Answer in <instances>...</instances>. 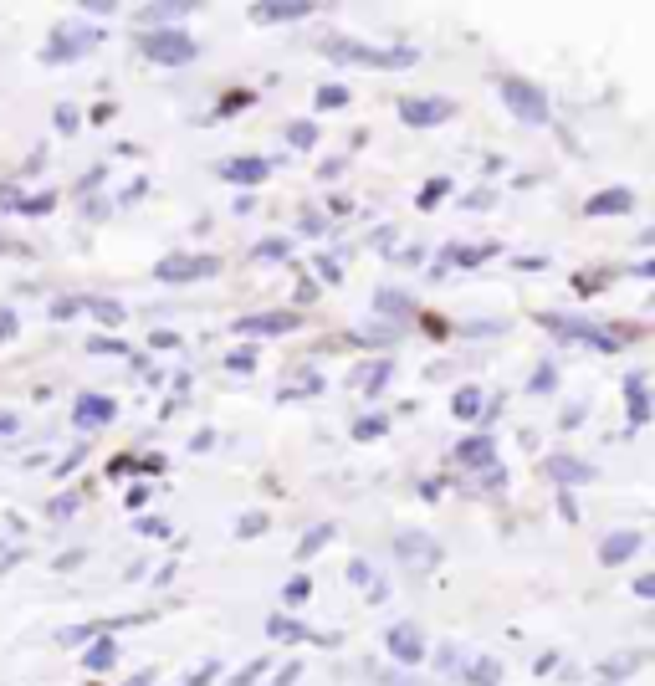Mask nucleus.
Wrapping results in <instances>:
<instances>
[{"label": "nucleus", "mask_w": 655, "mask_h": 686, "mask_svg": "<svg viewBox=\"0 0 655 686\" xmlns=\"http://www.w3.org/2000/svg\"><path fill=\"white\" fill-rule=\"evenodd\" d=\"M323 57L354 62V67H379V72L415 67V52H410V47H369V41H354V36H323Z\"/></svg>", "instance_id": "obj_1"}, {"label": "nucleus", "mask_w": 655, "mask_h": 686, "mask_svg": "<svg viewBox=\"0 0 655 686\" xmlns=\"http://www.w3.org/2000/svg\"><path fill=\"white\" fill-rule=\"evenodd\" d=\"M139 52L154 67H190L200 57V41L180 26H149V31H139Z\"/></svg>", "instance_id": "obj_2"}, {"label": "nucleus", "mask_w": 655, "mask_h": 686, "mask_svg": "<svg viewBox=\"0 0 655 686\" xmlns=\"http://www.w3.org/2000/svg\"><path fill=\"white\" fill-rule=\"evenodd\" d=\"M538 323H543L548 333H558V338H574V343H594L599 354H615L620 343H625V333H609V328H599V323H589V318H563V313H538Z\"/></svg>", "instance_id": "obj_3"}, {"label": "nucleus", "mask_w": 655, "mask_h": 686, "mask_svg": "<svg viewBox=\"0 0 655 686\" xmlns=\"http://www.w3.org/2000/svg\"><path fill=\"white\" fill-rule=\"evenodd\" d=\"M502 103L512 108V118L517 123H548V93L538 88V82H528V77H502Z\"/></svg>", "instance_id": "obj_4"}, {"label": "nucleus", "mask_w": 655, "mask_h": 686, "mask_svg": "<svg viewBox=\"0 0 655 686\" xmlns=\"http://www.w3.org/2000/svg\"><path fill=\"white\" fill-rule=\"evenodd\" d=\"M98 41H103L98 26H52V41L41 47V62L62 67V62H72V57H82V52H93Z\"/></svg>", "instance_id": "obj_5"}, {"label": "nucleus", "mask_w": 655, "mask_h": 686, "mask_svg": "<svg viewBox=\"0 0 655 686\" xmlns=\"http://www.w3.org/2000/svg\"><path fill=\"white\" fill-rule=\"evenodd\" d=\"M215 272H221V256H190V251H169L154 267L159 282H195V277H215Z\"/></svg>", "instance_id": "obj_6"}, {"label": "nucleus", "mask_w": 655, "mask_h": 686, "mask_svg": "<svg viewBox=\"0 0 655 686\" xmlns=\"http://www.w3.org/2000/svg\"><path fill=\"white\" fill-rule=\"evenodd\" d=\"M384 651L395 656L400 666H420L430 646H425V630H420L415 620H395V625L384 630Z\"/></svg>", "instance_id": "obj_7"}, {"label": "nucleus", "mask_w": 655, "mask_h": 686, "mask_svg": "<svg viewBox=\"0 0 655 686\" xmlns=\"http://www.w3.org/2000/svg\"><path fill=\"white\" fill-rule=\"evenodd\" d=\"M456 118V103L451 98H405L400 103V123L405 128H441Z\"/></svg>", "instance_id": "obj_8"}, {"label": "nucleus", "mask_w": 655, "mask_h": 686, "mask_svg": "<svg viewBox=\"0 0 655 686\" xmlns=\"http://www.w3.org/2000/svg\"><path fill=\"white\" fill-rule=\"evenodd\" d=\"M395 553H400V559H405L410 569H435V564L446 559V553H441V543H435V538H425L420 528H410V533H395Z\"/></svg>", "instance_id": "obj_9"}, {"label": "nucleus", "mask_w": 655, "mask_h": 686, "mask_svg": "<svg viewBox=\"0 0 655 686\" xmlns=\"http://www.w3.org/2000/svg\"><path fill=\"white\" fill-rule=\"evenodd\" d=\"M113 415H118V400L113 395H93V390L77 395V405H72V425H77V431H103Z\"/></svg>", "instance_id": "obj_10"}, {"label": "nucleus", "mask_w": 655, "mask_h": 686, "mask_svg": "<svg viewBox=\"0 0 655 686\" xmlns=\"http://www.w3.org/2000/svg\"><path fill=\"white\" fill-rule=\"evenodd\" d=\"M543 471H548V477L563 487V492H569V487H584V482H599V471L589 466V461H579V456H569V451H558V456H548L543 461Z\"/></svg>", "instance_id": "obj_11"}, {"label": "nucleus", "mask_w": 655, "mask_h": 686, "mask_svg": "<svg viewBox=\"0 0 655 686\" xmlns=\"http://www.w3.org/2000/svg\"><path fill=\"white\" fill-rule=\"evenodd\" d=\"M215 175H221V180H231V185H246V190H256L261 180L272 175V159H256V154H241V159H221V164H215Z\"/></svg>", "instance_id": "obj_12"}, {"label": "nucleus", "mask_w": 655, "mask_h": 686, "mask_svg": "<svg viewBox=\"0 0 655 686\" xmlns=\"http://www.w3.org/2000/svg\"><path fill=\"white\" fill-rule=\"evenodd\" d=\"M267 635H272V640H287V646H302V640H308V646H338V640H343V635L308 630V625L292 620V615H272V620H267Z\"/></svg>", "instance_id": "obj_13"}, {"label": "nucleus", "mask_w": 655, "mask_h": 686, "mask_svg": "<svg viewBox=\"0 0 655 686\" xmlns=\"http://www.w3.org/2000/svg\"><path fill=\"white\" fill-rule=\"evenodd\" d=\"M640 533L635 528H620V533H609L604 543H599V564H609V569H620V564H630L635 553H640Z\"/></svg>", "instance_id": "obj_14"}, {"label": "nucleus", "mask_w": 655, "mask_h": 686, "mask_svg": "<svg viewBox=\"0 0 655 686\" xmlns=\"http://www.w3.org/2000/svg\"><path fill=\"white\" fill-rule=\"evenodd\" d=\"M236 333H292V328H302V313H246V318H236L231 323Z\"/></svg>", "instance_id": "obj_15"}, {"label": "nucleus", "mask_w": 655, "mask_h": 686, "mask_svg": "<svg viewBox=\"0 0 655 686\" xmlns=\"http://www.w3.org/2000/svg\"><path fill=\"white\" fill-rule=\"evenodd\" d=\"M497 256V241H482V246H446L441 251V267H435L430 277H446V267H482Z\"/></svg>", "instance_id": "obj_16"}, {"label": "nucleus", "mask_w": 655, "mask_h": 686, "mask_svg": "<svg viewBox=\"0 0 655 686\" xmlns=\"http://www.w3.org/2000/svg\"><path fill=\"white\" fill-rule=\"evenodd\" d=\"M630 210H635V190H625V185L599 190L584 200V216H630Z\"/></svg>", "instance_id": "obj_17"}, {"label": "nucleus", "mask_w": 655, "mask_h": 686, "mask_svg": "<svg viewBox=\"0 0 655 686\" xmlns=\"http://www.w3.org/2000/svg\"><path fill=\"white\" fill-rule=\"evenodd\" d=\"M451 461H461V466H492V461H497V436H471V441H461V446L451 451Z\"/></svg>", "instance_id": "obj_18"}, {"label": "nucleus", "mask_w": 655, "mask_h": 686, "mask_svg": "<svg viewBox=\"0 0 655 686\" xmlns=\"http://www.w3.org/2000/svg\"><path fill=\"white\" fill-rule=\"evenodd\" d=\"M625 400H630V431H640V425L650 420V395H645V374L640 369L625 379Z\"/></svg>", "instance_id": "obj_19"}, {"label": "nucleus", "mask_w": 655, "mask_h": 686, "mask_svg": "<svg viewBox=\"0 0 655 686\" xmlns=\"http://www.w3.org/2000/svg\"><path fill=\"white\" fill-rule=\"evenodd\" d=\"M461 681H466V686H497V681H502V661L471 656V661H461Z\"/></svg>", "instance_id": "obj_20"}, {"label": "nucleus", "mask_w": 655, "mask_h": 686, "mask_svg": "<svg viewBox=\"0 0 655 686\" xmlns=\"http://www.w3.org/2000/svg\"><path fill=\"white\" fill-rule=\"evenodd\" d=\"M348 579H354V584L369 594V605H384V599H389V584H384V579H379V574H374L364 559H354V564H348Z\"/></svg>", "instance_id": "obj_21"}, {"label": "nucleus", "mask_w": 655, "mask_h": 686, "mask_svg": "<svg viewBox=\"0 0 655 686\" xmlns=\"http://www.w3.org/2000/svg\"><path fill=\"white\" fill-rule=\"evenodd\" d=\"M389 374H395V364H389V359H379V364H359L354 374H348V384H354V390H369V395H379Z\"/></svg>", "instance_id": "obj_22"}, {"label": "nucleus", "mask_w": 655, "mask_h": 686, "mask_svg": "<svg viewBox=\"0 0 655 686\" xmlns=\"http://www.w3.org/2000/svg\"><path fill=\"white\" fill-rule=\"evenodd\" d=\"M374 308H379L384 318H410V313H415V297L400 292V287H379V292H374Z\"/></svg>", "instance_id": "obj_23"}, {"label": "nucleus", "mask_w": 655, "mask_h": 686, "mask_svg": "<svg viewBox=\"0 0 655 686\" xmlns=\"http://www.w3.org/2000/svg\"><path fill=\"white\" fill-rule=\"evenodd\" d=\"M77 313H93V318L108 323V328L123 323V303H113V297H77Z\"/></svg>", "instance_id": "obj_24"}, {"label": "nucleus", "mask_w": 655, "mask_h": 686, "mask_svg": "<svg viewBox=\"0 0 655 686\" xmlns=\"http://www.w3.org/2000/svg\"><path fill=\"white\" fill-rule=\"evenodd\" d=\"M308 11H313L308 0H287V6H256L251 16H256V21H302Z\"/></svg>", "instance_id": "obj_25"}, {"label": "nucleus", "mask_w": 655, "mask_h": 686, "mask_svg": "<svg viewBox=\"0 0 655 686\" xmlns=\"http://www.w3.org/2000/svg\"><path fill=\"white\" fill-rule=\"evenodd\" d=\"M118 661V640H98V646L82 651V671H108Z\"/></svg>", "instance_id": "obj_26"}, {"label": "nucleus", "mask_w": 655, "mask_h": 686, "mask_svg": "<svg viewBox=\"0 0 655 686\" xmlns=\"http://www.w3.org/2000/svg\"><path fill=\"white\" fill-rule=\"evenodd\" d=\"M451 415L456 420H476V415H482V390H476V384H461L456 400H451Z\"/></svg>", "instance_id": "obj_27"}, {"label": "nucleus", "mask_w": 655, "mask_h": 686, "mask_svg": "<svg viewBox=\"0 0 655 686\" xmlns=\"http://www.w3.org/2000/svg\"><path fill=\"white\" fill-rule=\"evenodd\" d=\"M640 661H645L640 651H630V656H620V661H604V666H599V681H604V686H615V681H625Z\"/></svg>", "instance_id": "obj_28"}, {"label": "nucleus", "mask_w": 655, "mask_h": 686, "mask_svg": "<svg viewBox=\"0 0 655 686\" xmlns=\"http://www.w3.org/2000/svg\"><path fill=\"white\" fill-rule=\"evenodd\" d=\"M328 538H333V523H313L308 533H302V543H297V559L308 564V559H313V553H318V548H323Z\"/></svg>", "instance_id": "obj_29"}, {"label": "nucleus", "mask_w": 655, "mask_h": 686, "mask_svg": "<svg viewBox=\"0 0 655 686\" xmlns=\"http://www.w3.org/2000/svg\"><path fill=\"white\" fill-rule=\"evenodd\" d=\"M287 144H292V149H313V144H318V123H313V118H292V123H287Z\"/></svg>", "instance_id": "obj_30"}, {"label": "nucleus", "mask_w": 655, "mask_h": 686, "mask_svg": "<svg viewBox=\"0 0 655 686\" xmlns=\"http://www.w3.org/2000/svg\"><path fill=\"white\" fill-rule=\"evenodd\" d=\"M451 190H456L451 180H441V175H435V180H425V190H420V200H415V205H420V210H435V205H441Z\"/></svg>", "instance_id": "obj_31"}, {"label": "nucleus", "mask_w": 655, "mask_h": 686, "mask_svg": "<svg viewBox=\"0 0 655 686\" xmlns=\"http://www.w3.org/2000/svg\"><path fill=\"white\" fill-rule=\"evenodd\" d=\"M72 512H82V492H62V497L47 502V518H57V523H67Z\"/></svg>", "instance_id": "obj_32"}, {"label": "nucleus", "mask_w": 655, "mask_h": 686, "mask_svg": "<svg viewBox=\"0 0 655 686\" xmlns=\"http://www.w3.org/2000/svg\"><path fill=\"white\" fill-rule=\"evenodd\" d=\"M389 431V420L384 415H364V420H354V441H379Z\"/></svg>", "instance_id": "obj_33"}, {"label": "nucleus", "mask_w": 655, "mask_h": 686, "mask_svg": "<svg viewBox=\"0 0 655 686\" xmlns=\"http://www.w3.org/2000/svg\"><path fill=\"white\" fill-rule=\"evenodd\" d=\"M308 594H313V579H308V574H297V579L282 589V599H287V605H302V599H308Z\"/></svg>", "instance_id": "obj_34"}, {"label": "nucleus", "mask_w": 655, "mask_h": 686, "mask_svg": "<svg viewBox=\"0 0 655 686\" xmlns=\"http://www.w3.org/2000/svg\"><path fill=\"white\" fill-rule=\"evenodd\" d=\"M348 103V88H338V82H323L318 88V108H343Z\"/></svg>", "instance_id": "obj_35"}, {"label": "nucleus", "mask_w": 655, "mask_h": 686, "mask_svg": "<svg viewBox=\"0 0 655 686\" xmlns=\"http://www.w3.org/2000/svg\"><path fill=\"white\" fill-rule=\"evenodd\" d=\"M553 379H558V369H553V364H538V374L528 379V390H533V395H548V390H553Z\"/></svg>", "instance_id": "obj_36"}, {"label": "nucleus", "mask_w": 655, "mask_h": 686, "mask_svg": "<svg viewBox=\"0 0 655 686\" xmlns=\"http://www.w3.org/2000/svg\"><path fill=\"white\" fill-rule=\"evenodd\" d=\"M215 676H221V661H205V666H195V671L185 676V686H210Z\"/></svg>", "instance_id": "obj_37"}, {"label": "nucleus", "mask_w": 655, "mask_h": 686, "mask_svg": "<svg viewBox=\"0 0 655 686\" xmlns=\"http://www.w3.org/2000/svg\"><path fill=\"white\" fill-rule=\"evenodd\" d=\"M256 533H267V518H261V512H251V518L236 523V538H256Z\"/></svg>", "instance_id": "obj_38"}, {"label": "nucleus", "mask_w": 655, "mask_h": 686, "mask_svg": "<svg viewBox=\"0 0 655 686\" xmlns=\"http://www.w3.org/2000/svg\"><path fill=\"white\" fill-rule=\"evenodd\" d=\"M180 11H185V6H144L139 16H144V21H169V16H180Z\"/></svg>", "instance_id": "obj_39"}, {"label": "nucleus", "mask_w": 655, "mask_h": 686, "mask_svg": "<svg viewBox=\"0 0 655 686\" xmlns=\"http://www.w3.org/2000/svg\"><path fill=\"white\" fill-rule=\"evenodd\" d=\"M87 354H128V349H123V343H113V338H93V343H87Z\"/></svg>", "instance_id": "obj_40"}, {"label": "nucleus", "mask_w": 655, "mask_h": 686, "mask_svg": "<svg viewBox=\"0 0 655 686\" xmlns=\"http://www.w3.org/2000/svg\"><path fill=\"white\" fill-rule=\"evenodd\" d=\"M261 671H267V661H251V666H241V671H236V681H226V686H246V681H251V676H261Z\"/></svg>", "instance_id": "obj_41"}, {"label": "nucleus", "mask_w": 655, "mask_h": 686, "mask_svg": "<svg viewBox=\"0 0 655 686\" xmlns=\"http://www.w3.org/2000/svg\"><path fill=\"white\" fill-rule=\"evenodd\" d=\"M482 477H487V487H497V492H502V487H507V471H502V466H497V461H492V466H487V471H482Z\"/></svg>", "instance_id": "obj_42"}, {"label": "nucleus", "mask_w": 655, "mask_h": 686, "mask_svg": "<svg viewBox=\"0 0 655 686\" xmlns=\"http://www.w3.org/2000/svg\"><path fill=\"white\" fill-rule=\"evenodd\" d=\"M226 369H246V374H251V369H256V354H251V349H246V354H231Z\"/></svg>", "instance_id": "obj_43"}, {"label": "nucleus", "mask_w": 655, "mask_h": 686, "mask_svg": "<svg viewBox=\"0 0 655 686\" xmlns=\"http://www.w3.org/2000/svg\"><path fill=\"white\" fill-rule=\"evenodd\" d=\"M139 533H149V538H164V533H169V523H159V518H139Z\"/></svg>", "instance_id": "obj_44"}, {"label": "nucleus", "mask_w": 655, "mask_h": 686, "mask_svg": "<svg viewBox=\"0 0 655 686\" xmlns=\"http://www.w3.org/2000/svg\"><path fill=\"white\" fill-rule=\"evenodd\" d=\"M57 128H62V134H72V128H77V113H72V108H67V103H62V108H57Z\"/></svg>", "instance_id": "obj_45"}, {"label": "nucleus", "mask_w": 655, "mask_h": 686, "mask_svg": "<svg viewBox=\"0 0 655 686\" xmlns=\"http://www.w3.org/2000/svg\"><path fill=\"white\" fill-rule=\"evenodd\" d=\"M154 681H159V671H154V666H144V671H139V676H128V681H123V686H154Z\"/></svg>", "instance_id": "obj_46"}, {"label": "nucleus", "mask_w": 655, "mask_h": 686, "mask_svg": "<svg viewBox=\"0 0 655 686\" xmlns=\"http://www.w3.org/2000/svg\"><path fill=\"white\" fill-rule=\"evenodd\" d=\"M297 676H302V666H297V661H287V666H282V671H277V686H292V681H297Z\"/></svg>", "instance_id": "obj_47"}, {"label": "nucleus", "mask_w": 655, "mask_h": 686, "mask_svg": "<svg viewBox=\"0 0 655 686\" xmlns=\"http://www.w3.org/2000/svg\"><path fill=\"white\" fill-rule=\"evenodd\" d=\"M318 277H323V282H338L343 272H338V262H328V256H323V262H318Z\"/></svg>", "instance_id": "obj_48"}, {"label": "nucleus", "mask_w": 655, "mask_h": 686, "mask_svg": "<svg viewBox=\"0 0 655 686\" xmlns=\"http://www.w3.org/2000/svg\"><path fill=\"white\" fill-rule=\"evenodd\" d=\"M558 507H563V518H569V523H579V507H574V497H569V492L558 497Z\"/></svg>", "instance_id": "obj_49"}, {"label": "nucleus", "mask_w": 655, "mask_h": 686, "mask_svg": "<svg viewBox=\"0 0 655 686\" xmlns=\"http://www.w3.org/2000/svg\"><path fill=\"white\" fill-rule=\"evenodd\" d=\"M635 594H640V599H650V594H655V579H650V574H640V579H635Z\"/></svg>", "instance_id": "obj_50"}, {"label": "nucleus", "mask_w": 655, "mask_h": 686, "mask_svg": "<svg viewBox=\"0 0 655 686\" xmlns=\"http://www.w3.org/2000/svg\"><path fill=\"white\" fill-rule=\"evenodd\" d=\"M16 425H21V420H16L11 410H0V436H11V431H16Z\"/></svg>", "instance_id": "obj_51"}, {"label": "nucleus", "mask_w": 655, "mask_h": 686, "mask_svg": "<svg viewBox=\"0 0 655 686\" xmlns=\"http://www.w3.org/2000/svg\"><path fill=\"white\" fill-rule=\"evenodd\" d=\"M282 251H287L282 241H261V246H256V256H282Z\"/></svg>", "instance_id": "obj_52"}]
</instances>
